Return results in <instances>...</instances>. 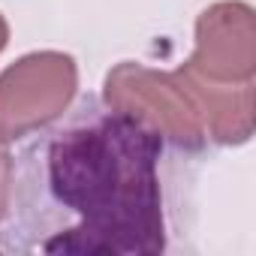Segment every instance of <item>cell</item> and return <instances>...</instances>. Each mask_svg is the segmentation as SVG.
Instances as JSON below:
<instances>
[{"mask_svg": "<svg viewBox=\"0 0 256 256\" xmlns=\"http://www.w3.org/2000/svg\"><path fill=\"white\" fill-rule=\"evenodd\" d=\"M163 139L126 112L84 102L24 154V178L46 187L64 226L40 241L64 256H154L163 250L157 160Z\"/></svg>", "mask_w": 256, "mask_h": 256, "instance_id": "cell-1", "label": "cell"}, {"mask_svg": "<svg viewBox=\"0 0 256 256\" xmlns=\"http://www.w3.org/2000/svg\"><path fill=\"white\" fill-rule=\"evenodd\" d=\"M106 102L190 151L205 145L202 114L178 72H154L139 64H118L106 76Z\"/></svg>", "mask_w": 256, "mask_h": 256, "instance_id": "cell-2", "label": "cell"}, {"mask_svg": "<svg viewBox=\"0 0 256 256\" xmlns=\"http://www.w3.org/2000/svg\"><path fill=\"white\" fill-rule=\"evenodd\" d=\"M78 70L70 54L40 52L0 76V145L52 124L70 106Z\"/></svg>", "mask_w": 256, "mask_h": 256, "instance_id": "cell-3", "label": "cell"}, {"mask_svg": "<svg viewBox=\"0 0 256 256\" xmlns=\"http://www.w3.org/2000/svg\"><path fill=\"white\" fill-rule=\"evenodd\" d=\"M190 70L211 82L241 84L256 72V18L247 4H217L199 16Z\"/></svg>", "mask_w": 256, "mask_h": 256, "instance_id": "cell-4", "label": "cell"}, {"mask_svg": "<svg viewBox=\"0 0 256 256\" xmlns=\"http://www.w3.org/2000/svg\"><path fill=\"white\" fill-rule=\"evenodd\" d=\"M181 84L193 96L205 136H211L220 145H241L253 133V82L241 84H226V82H211L190 70L187 64L178 70Z\"/></svg>", "mask_w": 256, "mask_h": 256, "instance_id": "cell-5", "label": "cell"}, {"mask_svg": "<svg viewBox=\"0 0 256 256\" xmlns=\"http://www.w3.org/2000/svg\"><path fill=\"white\" fill-rule=\"evenodd\" d=\"M10 190H12V157L0 145V220L10 208Z\"/></svg>", "mask_w": 256, "mask_h": 256, "instance_id": "cell-6", "label": "cell"}, {"mask_svg": "<svg viewBox=\"0 0 256 256\" xmlns=\"http://www.w3.org/2000/svg\"><path fill=\"white\" fill-rule=\"evenodd\" d=\"M6 40H10V28H6V22H4V16H0V52H4V46H6Z\"/></svg>", "mask_w": 256, "mask_h": 256, "instance_id": "cell-7", "label": "cell"}]
</instances>
